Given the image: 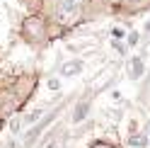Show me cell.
<instances>
[{"instance_id": "obj_18", "label": "cell", "mask_w": 150, "mask_h": 148, "mask_svg": "<svg viewBox=\"0 0 150 148\" xmlns=\"http://www.w3.org/2000/svg\"><path fill=\"white\" fill-rule=\"evenodd\" d=\"M49 148H58V141H56V138H53V141L49 143Z\"/></svg>"}, {"instance_id": "obj_11", "label": "cell", "mask_w": 150, "mask_h": 148, "mask_svg": "<svg viewBox=\"0 0 150 148\" xmlns=\"http://www.w3.org/2000/svg\"><path fill=\"white\" fill-rule=\"evenodd\" d=\"M58 3H61V5H68V7H80V10H82L90 0H58Z\"/></svg>"}, {"instance_id": "obj_17", "label": "cell", "mask_w": 150, "mask_h": 148, "mask_svg": "<svg viewBox=\"0 0 150 148\" xmlns=\"http://www.w3.org/2000/svg\"><path fill=\"white\" fill-rule=\"evenodd\" d=\"M90 148H114V146H107L104 141H95V143H92Z\"/></svg>"}, {"instance_id": "obj_19", "label": "cell", "mask_w": 150, "mask_h": 148, "mask_svg": "<svg viewBox=\"0 0 150 148\" xmlns=\"http://www.w3.org/2000/svg\"><path fill=\"white\" fill-rule=\"evenodd\" d=\"M104 3H119V0H104Z\"/></svg>"}, {"instance_id": "obj_5", "label": "cell", "mask_w": 150, "mask_h": 148, "mask_svg": "<svg viewBox=\"0 0 150 148\" xmlns=\"http://www.w3.org/2000/svg\"><path fill=\"white\" fill-rule=\"evenodd\" d=\"M82 70H85V63L78 61V58H73V61H65L58 73H61L63 78H75V75H80Z\"/></svg>"}, {"instance_id": "obj_1", "label": "cell", "mask_w": 150, "mask_h": 148, "mask_svg": "<svg viewBox=\"0 0 150 148\" xmlns=\"http://www.w3.org/2000/svg\"><path fill=\"white\" fill-rule=\"evenodd\" d=\"M53 20L63 24V27H73V24H78L82 20V10L80 7H68V5H61L56 7V12H53Z\"/></svg>"}, {"instance_id": "obj_12", "label": "cell", "mask_w": 150, "mask_h": 148, "mask_svg": "<svg viewBox=\"0 0 150 148\" xmlns=\"http://www.w3.org/2000/svg\"><path fill=\"white\" fill-rule=\"evenodd\" d=\"M111 36H114L116 41H121V39H126V32L121 29V27H114V29H111Z\"/></svg>"}, {"instance_id": "obj_3", "label": "cell", "mask_w": 150, "mask_h": 148, "mask_svg": "<svg viewBox=\"0 0 150 148\" xmlns=\"http://www.w3.org/2000/svg\"><path fill=\"white\" fill-rule=\"evenodd\" d=\"M116 70H119V66H116V63H111V66H107L99 75L92 78V83H90V95H99V92L116 78Z\"/></svg>"}, {"instance_id": "obj_8", "label": "cell", "mask_w": 150, "mask_h": 148, "mask_svg": "<svg viewBox=\"0 0 150 148\" xmlns=\"http://www.w3.org/2000/svg\"><path fill=\"white\" fill-rule=\"evenodd\" d=\"M44 117H46V114H44V109H32L29 114H24L22 122H24V124H36V122H39V119H44Z\"/></svg>"}, {"instance_id": "obj_14", "label": "cell", "mask_w": 150, "mask_h": 148, "mask_svg": "<svg viewBox=\"0 0 150 148\" xmlns=\"http://www.w3.org/2000/svg\"><path fill=\"white\" fill-rule=\"evenodd\" d=\"M10 134H20V119H12V122H10Z\"/></svg>"}, {"instance_id": "obj_10", "label": "cell", "mask_w": 150, "mask_h": 148, "mask_svg": "<svg viewBox=\"0 0 150 148\" xmlns=\"http://www.w3.org/2000/svg\"><path fill=\"white\" fill-rule=\"evenodd\" d=\"M145 143H148V136L143 134V136H131L128 138V146H136V148H145Z\"/></svg>"}, {"instance_id": "obj_2", "label": "cell", "mask_w": 150, "mask_h": 148, "mask_svg": "<svg viewBox=\"0 0 150 148\" xmlns=\"http://www.w3.org/2000/svg\"><path fill=\"white\" fill-rule=\"evenodd\" d=\"M22 34H24V39L27 41H36V39H41V36L46 34V24L41 17H36V15H29L24 20L22 24Z\"/></svg>"}, {"instance_id": "obj_21", "label": "cell", "mask_w": 150, "mask_h": 148, "mask_svg": "<svg viewBox=\"0 0 150 148\" xmlns=\"http://www.w3.org/2000/svg\"><path fill=\"white\" fill-rule=\"evenodd\" d=\"M148 131H150V129H148Z\"/></svg>"}, {"instance_id": "obj_15", "label": "cell", "mask_w": 150, "mask_h": 148, "mask_svg": "<svg viewBox=\"0 0 150 148\" xmlns=\"http://www.w3.org/2000/svg\"><path fill=\"white\" fill-rule=\"evenodd\" d=\"M111 46H114V49H116V51L121 53V56H124V53H128V49H126V46L121 44V41H116V39H114V44H111Z\"/></svg>"}, {"instance_id": "obj_20", "label": "cell", "mask_w": 150, "mask_h": 148, "mask_svg": "<svg viewBox=\"0 0 150 148\" xmlns=\"http://www.w3.org/2000/svg\"><path fill=\"white\" fill-rule=\"evenodd\" d=\"M0 129H3V117H0Z\"/></svg>"}, {"instance_id": "obj_6", "label": "cell", "mask_w": 150, "mask_h": 148, "mask_svg": "<svg viewBox=\"0 0 150 148\" xmlns=\"http://www.w3.org/2000/svg\"><path fill=\"white\" fill-rule=\"evenodd\" d=\"M87 112H90V97H82L78 105H75V109H73V114H70V122L73 124H80L82 119L87 117Z\"/></svg>"}, {"instance_id": "obj_9", "label": "cell", "mask_w": 150, "mask_h": 148, "mask_svg": "<svg viewBox=\"0 0 150 148\" xmlns=\"http://www.w3.org/2000/svg\"><path fill=\"white\" fill-rule=\"evenodd\" d=\"M126 7H131V10H140V7H148L150 0H121Z\"/></svg>"}, {"instance_id": "obj_16", "label": "cell", "mask_w": 150, "mask_h": 148, "mask_svg": "<svg viewBox=\"0 0 150 148\" xmlns=\"http://www.w3.org/2000/svg\"><path fill=\"white\" fill-rule=\"evenodd\" d=\"M136 44H138V34L131 32V34H128V46H136Z\"/></svg>"}, {"instance_id": "obj_7", "label": "cell", "mask_w": 150, "mask_h": 148, "mask_svg": "<svg viewBox=\"0 0 150 148\" xmlns=\"http://www.w3.org/2000/svg\"><path fill=\"white\" fill-rule=\"evenodd\" d=\"M143 73H145L143 58H140V56H133V58H131V73H128V78H131V80H138Z\"/></svg>"}, {"instance_id": "obj_4", "label": "cell", "mask_w": 150, "mask_h": 148, "mask_svg": "<svg viewBox=\"0 0 150 148\" xmlns=\"http://www.w3.org/2000/svg\"><path fill=\"white\" fill-rule=\"evenodd\" d=\"M56 117H58V109H56V112H51L49 117H44V119H41V122H39V124H36V126L32 129V131H29V134H27V138H24V148H32V146H34V141H36V138H39V134H41V129H44L46 124H51V122H53V119H56Z\"/></svg>"}, {"instance_id": "obj_13", "label": "cell", "mask_w": 150, "mask_h": 148, "mask_svg": "<svg viewBox=\"0 0 150 148\" xmlns=\"http://www.w3.org/2000/svg\"><path fill=\"white\" fill-rule=\"evenodd\" d=\"M46 85H49V90L58 92V90H61V80H58V78H49V83H46Z\"/></svg>"}]
</instances>
